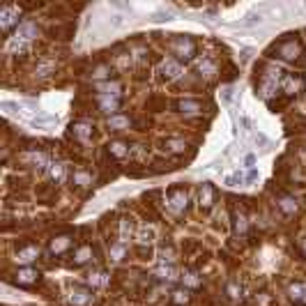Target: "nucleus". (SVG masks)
Segmentation results:
<instances>
[{
  "mask_svg": "<svg viewBox=\"0 0 306 306\" xmlns=\"http://www.w3.org/2000/svg\"><path fill=\"white\" fill-rule=\"evenodd\" d=\"M301 246H304V249H306V237H304V242H301Z\"/></svg>",
  "mask_w": 306,
  "mask_h": 306,
  "instance_id": "58836bf2",
  "label": "nucleus"
},
{
  "mask_svg": "<svg viewBox=\"0 0 306 306\" xmlns=\"http://www.w3.org/2000/svg\"><path fill=\"white\" fill-rule=\"evenodd\" d=\"M154 276L161 278V281H173V278H175V269H173L171 265H161V267L154 272Z\"/></svg>",
  "mask_w": 306,
  "mask_h": 306,
  "instance_id": "bb28decb",
  "label": "nucleus"
},
{
  "mask_svg": "<svg viewBox=\"0 0 306 306\" xmlns=\"http://www.w3.org/2000/svg\"><path fill=\"white\" fill-rule=\"evenodd\" d=\"M189 290H186V288H177V290H173V295H171V301L175 306H186L189 304Z\"/></svg>",
  "mask_w": 306,
  "mask_h": 306,
  "instance_id": "4be33fe9",
  "label": "nucleus"
},
{
  "mask_svg": "<svg viewBox=\"0 0 306 306\" xmlns=\"http://www.w3.org/2000/svg\"><path fill=\"white\" fill-rule=\"evenodd\" d=\"M99 95H108V97H120V83L117 81H108V83L99 85Z\"/></svg>",
  "mask_w": 306,
  "mask_h": 306,
  "instance_id": "5701e85b",
  "label": "nucleus"
},
{
  "mask_svg": "<svg viewBox=\"0 0 306 306\" xmlns=\"http://www.w3.org/2000/svg\"><path fill=\"white\" fill-rule=\"evenodd\" d=\"M129 235H131V221H129V219H125L122 226H120V242H122V244L129 240Z\"/></svg>",
  "mask_w": 306,
  "mask_h": 306,
  "instance_id": "2f4dec72",
  "label": "nucleus"
},
{
  "mask_svg": "<svg viewBox=\"0 0 306 306\" xmlns=\"http://www.w3.org/2000/svg\"><path fill=\"white\" fill-rule=\"evenodd\" d=\"M37 258H39V249H37V246H26V249H21L19 253H16V260H19V263H26V265L35 263Z\"/></svg>",
  "mask_w": 306,
  "mask_h": 306,
  "instance_id": "aec40b11",
  "label": "nucleus"
},
{
  "mask_svg": "<svg viewBox=\"0 0 306 306\" xmlns=\"http://www.w3.org/2000/svg\"><path fill=\"white\" fill-rule=\"evenodd\" d=\"M182 283H184L186 290H196V288H200L203 278H200L198 272H194V269H186V272L182 274Z\"/></svg>",
  "mask_w": 306,
  "mask_h": 306,
  "instance_id": "f3484780",
  "label": "nucleus"
},
{
  "mask_svg": "<svg viewBox=\"0 0 306 306\" xmlns=\"http://www.w3.org/2000/svg\"><path fill=\"white\" fill-rule=\"evenodd\" d=\"M168 148H171V152H184L186 145L182 140H168Z\"/></svg>",
  "mask_w": 306,
  "mask_h": 306,
  "instance_id": "f704fd0d",
  "label": "nucleus"
},
{
  "mask_svg": "<svg viewBox=\"0 0 306 306\" xmlns=\"http://www.w3.org/2000/svg\"><path fill=\"white\" fill-rule=\"evenodd\" d=\"M108 127L111 129H125V127H131V120L127 115H111L108 117Z\"/></svg>",
  "mask_w": 306,
  "mask_h": 306,
  "instance_id": "393cba45",
  "label": "nucleus"
},
{
  "mask_svg": "<svg viewBox=\"0 0 306 306\" xmlns=\"http://www.w3.org/2000/svg\"><path fill=\"white\" fill-rule=\"evenodd\" d=\"M161 255H163V263H173V255H175V253H173V249H163L161 251Z\"/></svg>",
  "mask_w": 306,
  "mask_h": 306,
  "instance_id": "e433bc0d",
  "label": "nucleus"
},
{
  "mask_svg": "<svg viewBox=\"0 0 306 306\" xmlns=\"http://www.w3.org/2000/svg\"><path fill=\"white\" fill-rule=\"evenodd\" d=\"M46 171H49V177H51L56 184H60V182L67 180V166L62 161H51V166H49Z\"/></svg>",
  "mask_w": 306,
  "mask_h": 306,
  "instance_id": "ddd939ff",
  "label": "nucleus"
},
{
  "mask_svg": "<svg viewBox=\"0 0 306 306\" xmlns=\"http://www.w3.org/2000/svg\"><path fill=\"white\" fill-rule=\"evenodd\" d=\"M226 295L230 297V299H242V286L237 281H230L226 286Z\"/></svg>",
  "mask_w": 306,
  "mask_h": 306,
  "instance_id": "cd10ccee",
  "label": "nucleus"
},
{
  "mask_svg": "<svg viewBox=\"0 0 306 306\" xmlns=\"http://www.w3.org/2000/svg\"><path fill=\"white\" fill-rule=\"evenodd\" d=\"M272 53H276L286 62H297L299 56H304V49H301V44L297 39H281L278 44L272 46Z\"/></svg>",
  "mask_w": 306,
  "mask_h": 306,
  "instance_id": "f257e3e1",
  "label": "nucleus"
},
{
  "mask_svg": "<svg viewBox=\"0 0 306 306\" xmlns=\"http://www.w3.org/2000/svg\"><path fill=\"white\" fill-rule=\"evenodd\" d=\"M92 76H95V79H104V76H108V67H97Z\"/></svg>",
  "mask_w": 306,
  "mask_h": 306,
  "instance_id": "c9c22d12",
  "label": "nucleus"
},
{
  "mask_svg": "<svg viewBox=\"0 0 306 306\" xmlns=\"http://www.w3.org/2000/svg\"><path fill=\"white\" fill-rule=\"evenodd\" d=\"M242 182H244L242 173H235V175H228V177H226V184H228V186H237V184H242Z\"/></svg>",
  "mask_w": 306,
  "mask_h": 306,
  "instance_id": "72a5a7b5",
  "label": "nucleus"
},
{
  "mask_svg": "<svg viewBox=\"0 0 306 306\" xmlns=\"http://www.w3.org/2000/svg\"><path fill=\"white\" fill-rule=\"evenodd\" d=\"M152 237H154L152 228H143V230L138 232V242H140V244H150V242H152Z\"/></svg>",
  "mask_w": 306,
  "mask_h": 306,
  "instance_id": "473e14b6",
  "label": "nucleus"
},
{
  "mask_svg": "<svg viewBox=\"0 0 306 306\" xmlns=\"http://www.w3.org/2000/svg\"><path fill=\"white\" fill-rule=\"evenodd\" d=\"M255 177H258V171H255V168H251V171L246 173V182H253Z\"/></svg>",
  "mask_w": 306,
  "mask_h": 306,
  "instance_id": "4c0bfd02",
  "label": "nucleus"
},
{
  "mask_svg": "<svg viewBox=\"0 0 306 306\" xmlns=\"http://www.w3.org/2000/svg\"><path fill=\"white\" fill-rule=\"evenodd\" d=\"M198 69H200V74H203L205 79H212V76L217 74V65H214L212 60H207V58H205V60L198 65Z\"/></svg>",
  "mask_w": 306,
  "mask_h": 306,
  "instance_id": "a878e982",
  "label": "nucleus"
},
{
  "mask_svg": "<svg viewBox=\"0 0 306 306\" xmlns=\"http://www.w3.org/2000/svg\"><path fill=\"white\" fill-rule=\"evenodd\" d=\"M246 228H249V223H246L244 214H235V232H237V235H244Z\"/></svg>",
  "mask_w": 306,
  "mask_h": 306,
  "instance_id": "7c9ffc66",
  "label": "nucleus"
},
{
  "mask_svg": "<svg viewBox=\"0 0 306 306\" xmlns=\"http://www.w3.org/2000/svg\"><path fill=\"white\" fill-rule=\"evenodd\" d=\"M33 37H37V26L35 23H21L16 28L14 39L10 42V49H23L26 44L33 42Z\"/></svg>",
  "mask_w": 306,
  "mask_h": 306,
  "instance_id": "7ed1b4c3",
  "label": "nucleus"
},
{
  "mask_svg": "<svg viewBox=\"0 0 306 306\" xmlns=\"http://www.w3.org/2000/svg\"><path fill=\"white\" fill-rule=\"evenodd\" d=\"M159 74H161L166 81L177 79V76L182 74V65H180V60H175V58H166V60L161 62V67H159Z\"/></svg>",
  "mask_w": 306,
  "mask_h": 306,
  "instance_id": "1a4fd4ad",
  "label": "nucleus"
},
{
  "mask_svg": "<svg viewBox=\"0 0 306 306\" xmlns=\"http://www.w3.org/2000/svg\"><path fill=\"white\" fill-rule=\"evenodd\" d=\"M72 242H74V237H72L69 232H65V235L53 237V240H51V246H49V249H51L53 255H62V253H67V251H69Z\"/></svg>",
  "mask_w": 306,
  "mask_h": 306,
  "instance_id": "9b49d317",
  "label": "nucleus"
},
{
  "mask_svg": "<svg viewBox=\"0 0 306 306\" xmlns=\"http://www.w3.org/2000/svg\"><path fill=\"white\" fill-rule=\"evenodd\" d=\"M108 283V274L106 272H95V274H90V286H106Z\"/></svg>",
  "mask_w": 306,
  "mask_h": 306,
  "instance_id": "c85d7f7f",
  "label": "nucleus"
},
{
  "mask_svg": "<svg viewBox=\"0 0 306 306\" xmlns=\"http://www.w3.org/2000/svg\"><path fill=\"white\" fill-rule=\"evenodd\" d=\"M69 129H72V136H74V138H79V140H85V138H90V136H92V125H90V122H85V120L74 122Z\"/></svg>",
  "mask_w": 306,
  "mask_h": 306,
  "instance_id": "4468645a",
  "label": "nucleus"
},
{
  "mask_svg": "<svg viewBox=\"0 0 306 306\" xmlns=\"http://www.w3.org/2000/svg\"><path fill=\"white\" fill-rule=\"evenodd\" d=\"M19 16H21V10L16 5H5L0 10V28L3 33H12L14 26H19Z\"/></svg>",
  "mask_w": 306,
  "mask_h": 306,
  "instance_id": "20e7f679",
  "label": "nucleus"
},
{
  "mask_svg": "<svg viewBox=\"0 0 306 306\" xmlns=\"http://www.w3.org/2000/svg\"><path fill=\"white\" fill-rule=\"evenodd\" d=\"M288 295L297 306H306V283H292L288 288Z\"/></svg>",
  "mask_w": 306,
  "mask_h": 306,
  "instance_id": "f8f14e48",
  "label": "nucleus"
},
{
  "mask_svg": "<svg viewBox=\"0 0 306 306\" xmlns=\"http://www.w3.org/2000/svg\"><path fill=\"white\" fill-rule=\"evenodd\" d=\"M214 200H217V189H214L209 182L200 184V189H198V205H200V209H209L214 205Z\"/></svg>",
  "mask_w": 306,
  "mask_h": 306,
  "instance_id": "6e6552de",
  "label": "nucleus"
},
{
  "mask_svg": "<svg viewBox=\"0 0 306 306\" xmlns=\"http://www.w3.org/2000/svg\"><path fill=\"white\" fill-rule=\"evenodd\" d=\"M175 108L182 115H196V113H200V102H196V99H180L175 104Z\"/></svg>",
  "mask_w": 306,
  "mask_h": 306,
  "instance_id": "2eb2a0df",
  "label": "nucleus"
},
{
  "mask_svg": "<svg viewBox=\"0 0 306 306\" xmlns=\"http://www.w3.org/2000/svg\"><path fill=\"white\" fill-rule=\"evenodd\" d=\"M171 51L175 56V60H191L196 56V42L189 35H180L177 39H173Z\"/></svg>",
  "mask_w": 306,
  "mask_h": 306,
  "instance_id": "f03ea898",
  "label": "nucleus"
},
{
  "mask_svg": "<svg viewBox=\"0 0 306 306\" xmlns=\"http://www.w3.org/2000/svg\"><path fill=\"white\" fill-rule=\"evenodd\" d=\"M125 253H127V249H125V244H122V242H117V244L111 246V258L115 260V263H120V260L125 258Z\"/></svg>",
  "mask_w": 306,
  "mask_h": 306,
  "instance_id": "c756f323",
  "label": "nucleus"
},
{
  "mask_svg": "<svg viewBox=\"0 0 306 306\" xmlns=\"http://www.w3.org/2000/svg\"><path fill=\"white\" fill-rule=\"evenodd\" d=\"M108 154L115 159H122L129 154V143H125V140H111L108 143Z\"/></svg>",
  "mask_w": 306,
  "mask_h": 306,
  "instance_id": "dca6fc26",
  "label": "nucleus"
},
{
  "mask_svg": "<svg viewBox=\"0 0 306 306\" xmlns=\"http://www.w3.org/2000/svg\"><path fill=\"white\" fill-rule=\"evenodd\" d=\"M39 269H35V267H23V269H19L16 272V276H14V281L19 283V286H35V283L39 281Z\"/></svg>",
  "mask_w": 306,
  "mask_h": 306,
  "instance_id": "9d476101",
  "label": "nucleus"
},
{
  "mask_svg": "<svg viewBox=\"0 0 306 306\" xmlns=\"http://www.w3.org/2000/svg\"><path fill=\"white\" fill-rule=\"evenodd\" d=\"M301 88H304V79H301V76H295V74H283V79H281V90L288 95V97L297 95Z\"/></svg>",
  "mask_w": 306,
  "mask_h": 306,
  "instance_id": "0eeeda50",
  "label": "nucleus"
},
{
  "mask_svg": "<svg viewBox=\"0 0 306 306\" xmlns=\"http://www.w3.org/2000/svg\"><path fill=\"white\" fill-rule=\"evenodd\" d=\"M92 299H95V295H92V290H90L88 286H74L72 288L69 301L74 306H88V304H92Z\"/></svg>",
  "mask_w": 306,
  "mask_h": 306,
  "instance_id": "423d86ee",
  "label": "nucleus"
},
{
  "mask_svg": "<svg viewBox=\"0 0 306 306\" xmlns=\"http://www.w3.org/2000/svg\"><path fill=\"white\" fill-rule=\"evenodd\" d=\"M99 108L104 113H115L120 108V97H108V95H99Z\"/></svg>",
  "mask_w": 306,
  "mask_h": 306,
  "instance_id": "a211bd4d",
  "label": "nucleus"
},
{
  "mask_svg": "<svg viewBox=\"0 0 306 306\" xmlns=\"http://www.w3.org/2000/svg\"><path fill=\"white\" fill-rule=\"evenodd\" d=\"M278 209H281L283 214H295L297 212V200H295V196H278Z\"/></svg>",
  "mask_w": 306,
  "mask_h": 306,
  "instance_id": "6ab92c4d",
  "label": "nucleus"
},
{
  "mask_svg": "<svg viewBox=\"0 0 306 306\" xmlns=\"http://www.w3.org/2000/svg\"><path fill=\"white\" fill-rule=\"evenodd\" d=\"M72 182H74L76 186H88V184H92V173H88V171H76L74 175H72Z\"/></svg>",
  "mask_w": 306,
  "mask_h": 306,
  "instance_id": "b1692460",
  "label": "nucleus"
},
{
  "mask_svg": "<svg viewBox=\"0 0 306 306\" xmlns=\"http://www.w3.org/2000/svg\"><path fill=\"white\" fill-rule=\"evenodd\" d=\"M92 258V246H88V244H83V246H79V249L74 251V265H85L88 260Z\"/></svg>",
  "mask_w": 306,
  "mask_h": 306,
  "instance_id": "412c9836",
  "label": "nucleus"
},
{
  "mask_svg": "<svg viewBox=\"0 0 306 306\" xmlns=\"http://www.w3.org/2000/svg\"><path fill=\"white\" fill-rule=\"evenodd\" d=\"M186 200H189V194H186L184 186H173L171 191H168V207L173 209V212H184L186 209Z\"/></svg>",
  "mask_w": 306,
  "mask_h": 306,
  "instance_id": "39448f33",
  "label": "nucleus"
}]
</instances>
